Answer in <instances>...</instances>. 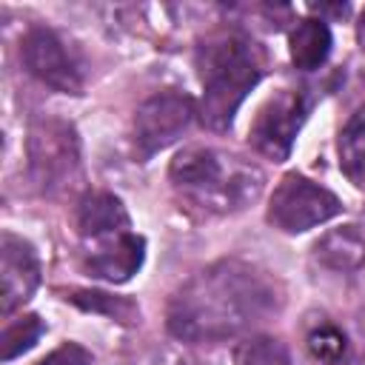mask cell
I'll return each instance as SVG.
<instances>
[{
  "mask_svg": "<svg viewBox=\"0 0 365 365\" xmlns=\"http://www.w3.org/2000/svg\"><path fill=\"white\" fill-rule=\"evenodd\" d=\"M279 308L274 279L242 259L197 271L168 302V331L188 342H222L265 322Z\"/></svg>",
  "mask_w": 365,
  "mask_h": 365,
  "instance_id": "obj_1",
  "label": "cell"
},
{
  "mask_svg": "<svg viewBox=\"0 0 365 365\" xmlns=\"http://www.w3.org/2000/svg\"><path fill=\"white\" fill-rule=\"evenodd\" d=\"M194 66L202 83L200 120L214 131H225L245 94L262 77V48L242 31H214L197 46Z\"/></svg>",
  "mask_w": 365,
  "mask_h": 365,
  "instance_id": "obj_2",
  "label": "cell"
},
{
  "mask_svg": "<svg viewBox=\"0 0 365 365\" xmlns=\"http://www.w3.org/2000/svg\"><path fill=\"white\" fill-rule=\"evenodd\" d=\"M171 185L205 214H231L251 205L262 191V171L228 151L211 145H188L168 165Z\"/></svg>",
  "mask_w": 365,
  "mask_h": 365,
  "instance_id": "obj_3",
  "label": "cell"
},
{
  "mask_svg": "<svg viewBox=\"0 0 365 365\" xmlns=\"http://www.w3.org/2000/svg\"><path fill=\"white\" fill-rule=\"evenodd\" d=\"M339 211L342 202L334 191L302 174H285L271 194L268 222L285 234H302L334 220Z\"/></svg>",
  "mask_w": 365,
  "mask_h": 365,
  "instance_id": "obj_4",
  "label": "cell"
},
{
  "mask_svg": "<svg viewBox=\"0 0 365 365\" xmlns=\"http://www.w3.org/2000/svg\"><path fill=\"white\" fill-rule=\"evenodd\" d=\"M311 111V100L302 88H282L277 91L254 117L251 128H248V140L251 145L274 160V163H282L288 154H291V145H294V137L299 134L305 117Z\"/></svg>",
  "mask_w": 365,
  "mask_h": 365,
  "instance_id": "obj_5",
  "label": "cell"
},
{
  "mask_svg": "<svg viewBox=\"0 0 365 365\" xmlns=\"http://www.w3.org/2000/svg\"><path fill=\"white\" fill-rule=\"evenodd\" d=\"M197 106L188 94L160 91L148 97L134 114V157L148 160L165 145H171L191 125Z\"/></svg>",
  "mask_w": 365,
  "mask_h": 365,
  "instance_id": "obj_6",
  "label": "cell"
},
{
  "mask_svg": "<svg viewBox=\"0 0 365 365\" xmlns=\"http://www.w3.org/2000/svg\"><path fill=\"white\" fill-rule=\"evenodd\" d=\"M80 151L77 134L63 120H40L29 131V165L31 177L43 191L66 185V180L77 171Z\"/></svg>",
  "mask_w": 365,
  "mask_h": 365,
  "instance_id": "obj_7",
  "label": "cell"
},
{
  "mask_svg": "<svg viewBox=\"0 0 365 365\" xmlns=\"http://www.w3.org/2000/svg\"><path fill=\"white\" fill-rule=\"evenodd\" d=\"M20 57L26 71L40 80L43 86L63 91V94H80L83 91V68L68 51V46L46 26H31L20 40Z\"/></svg>",
  "mask_w": 365,
  "mask_h": 365,
  "instance_id": "obj_8",
  "label": "cell"
},
{
  "mask_svg": "<svg viewBox=\"0 0 365 365\" xmlns=\"http://www.w3.org/2000/svg\"><path fill=\"white\" fill-rule=\"evenodd\" d=\"M83 245L86 271L106 282H128L145 259V240L131 228L97 240H83Z\"/></svg>",
  "mask_w": 365,
  "mask_h": 365,
  "instance_id": "obj_9",
  "label": "cell"
},
{
  "mask_svg": "<svg viewBox=\"0 0 365 365\" xmlns=\"http://www.w3.org/2000/svg\"><path fill=\"white\" fill-rule=\"evenodd\" d=\"M40 285V259L31 242L14 234L0 237V311L9 317Z\"/></svg>",
  "mask_w": 365,
  "mask_h": 365,
  "instance_id": "obj_10",
  "label": "cell"
},
{
  "mask_svg": "<svg viewBox=\"0 0 365 365\" xmlns=\"http://www.w3.org/2000/svg\"><path fill=\"white\" fill-rule=\"evenodd\" d=\"M77 228H80L83 240H97V237H108L117 231H128L131 220H128V211L120 197H114L108 191H91L80 200Z\"/></svg>",
  "mask_w": 365,
  "mask_h": 365,
  "instance_id": "obj_11",
  "label": "cell"
},
{
  "mask_svg": "<svg viewBox=\"0 0 365 365\" xmlns=\"http://www.w3.org/2000/svg\"><path fill=\"white\" fill-rule=\"evenodd\" d=\"M314 257L331 271H356L365 262V237L356 225L331 228L314 242Z\"/></svg>",
  "mask_w": 365,
  "mask_h": 365,
  "instance_id": "obj_12",
  "label": "cell"
},
{
  "mask_svg": "<svg viewBox=\"0 0 365 365\" xmlns=\"http://www.w3.org/2000/svg\"><path fill=\"white\" fill-rule=\"evenodd\" d=\"M331 46H334V37H331V29L328 23L319 17H308V20H299L291 34H288V51H291V63L302 71H314L319 68L328 54H331Z\"/></svg>",
  "mask_w": 365,
  "mask_h": 365,
  "instance_id": "obj_13",
  "label": "cell"
},
{
  "mask_svg": "<svg viewBox=\"0 0 365 365\" xmlns=\"http://www.w3.org/2000/svg\"><path fill=\"white\" fill-rule=\"evenodd\" d=\"M336 151H339V168L345 171V177L354 185L365 188V106H359L342 125Z\"/></svg>",
  "mask_w": 365,
  "mask_h": 365,
  "instance_id": "obj_14",
  "label": "cell"
},
{
  "mask_svg": "<svg viewBox=\"0 0 365 365\" xmlns=\"http://www.w3.org/2000/svg\"><path fill=\"white\" fill-rule=\"evenodd\" d=\"M234 365H291V354L277 336H248L237 345Z\"/></svg>",
  "mask_w": 365,
  "mask_h": 365,
  "instance_id": "obj_15",
  "label": "cell"
},
{
  "mask_svg": "<svg viewBox=\"0 0 365 365\" xmlns=\"http://www.w3.org/2000/svg\"><path fill=\"white\" fill-rule=\"evenodd\" d=\"M308 351L317 362L322 365H345V356H348V336L331 325V322H322L317 325L311 334H308Z\"/></svg>",
  "mask_w": 365,
  "mask_h": 365,
  "instance_id": "obj_16",
  "label": "cell"
},
{
  "mask_svg": "<svg viewBox=\"0 0 365 365\" xmlns=\"http://www.w3.org/2000/svg\"><path fill=\"white\" fill-rule=\"evenodd\" d=\"M43 334H46V325H43V319L37 314H26V317L9 322L6 331H3V359L9 362L14 356L26 354L29 348H34V342Z\"/></svg>",
  "mask_w": 365,
  "mask_h": 365,
  "instance_id": "obj_17",
  "label": "cell"
},
{
  "mask_svg": "<svg viewBox=\"0 0 365 365\" xmlns=\"http://www.w3.org/2000/svg\"><path fill=\"white\" fill-rule=\"evenodd\" d=\"M71 302L83 305L86 311H100V314H108L114 319H123V322H134L140 317V311L128 302V299H120V297H108V294H74Z\"/></svg>",
  "mask_w": 365,
  "mask_h": 365,
  "instance_id": "obj_18",
  "label": "cell"
},
{
  "mask_svg": "<svg viewBox=\"0 0 365 365\" xmlns=\"http://www.w3.org/2000/svg\"><path fill=\"white\" fill-rule=\"evenodd\" d=\"M37 365H94V356L80 342H63Z\"/></svg>",
  "mask_w": 365,
  "mask_h": 365,
  "instance_id": "obj_19",
  "label": "cell"
},
{
  "mask_svg": "<svg viewBox=\"0 0 365 365\" xmlns=\"http://www.w3.org/2000/svg\"><path fill=\"white\" fill-rule=\"evenodd\" d=\"M356 40H359V46H362V51H365V11H362V17H359V23H356Z\"/></svg>",
  "mask_w": 365,
  "mask_h": 365,
  "instance_id": "obj_20",
  "label": "cell"
},
{
  "mask_svg": "<svg viewBox=\"0 0 365 365\" xmlns=\"http://www.w3.org/2000/svg\"><path fill=\"white\" fill-rule=\"evenodd\" d=\"M345 365H365V351H362V354H359V356H354V359H351V362H345Z\"/></svg>",
  "mask_w": 365,
  "mask_h": 365,
  "instance_id": "obj_21",
  "label": "cell"
}]
</instances>
